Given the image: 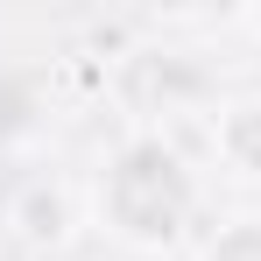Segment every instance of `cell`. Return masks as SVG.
<instances>
[{
  "label": "cell",
  "mask_w": 261,
  "mask_h": 261,
  "mask_svg": "<svg viewBox=\"0 0 261 261\" xmlns=\"http://www.w3.org/2000/svg\"><path fill=\"white\" fill-rule=\"evenodd\" d=\"M92 219L127 254H170L198 219V170L184 163L170 134L134 127L106 148V163L92 176Z\"/></svg>",
  "instance_id": "cell-1"
},
{
  "label": "cell",
  "mask_w": 261,
  "mask_h": 261,
  "mask_svg": "<svg viewBox=\"0 0 261 261\" xmlns=\"http://www.w3.org/2000/svg\"><path fill=\"white\" fill-rule=\"evenodd\" d=\"M7 233L21 240V247H64L71 233H78V191L64 184V176H29L14 198H7Z\"/></svg>",
  "instance_id": "cell-2"
},
{
  "label": "cell",
  "mask_w": 261,
  "mask_h": 261,
  "mask_svg": "<svg viewBox=\"0 0 261 261\" xmlns=\"http://www.w3.org/2000/svg\"><path fill=\"white\" fill-rule=\"evenodd\" d=\"M212 163L240 184H261V92H233L212 106Z\"/></svg>",
  "instance_id": "cell-3"
},
{
  "label": "cell",
  "mask_w": 261,
  "mask_h": 261,
  "mask_svg": "<svg viewBox=\"0 0 261 261\" xmlns=\"http://www.w3.org/2000/svg\"><path fill=\"white\" fill-rule=\"evenodd\" d=\"M191 261H261V212H233L198 240Z\"/></svg>",
  "instance_id": "cell-4"
},
{
  "label": "cell",
  "mask_w": 261,
  "mask_h": 261,
  "mask_svg": "<svg viewBox=\"0 0 261 261\" xmlns=\"http://www.w3.org/2000/svg\"><path fill=\"white\" fill-rule=\"evenodd\" d=\"M247 21H254V29H261V14H247Z\"/></svg>",
  "instance_id": "cell-5"
}]
</instances>
